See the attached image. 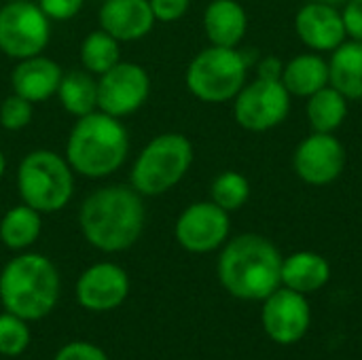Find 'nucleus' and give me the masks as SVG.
Listing matches in <instances>:
<instances>
[{"instance_id":"9","label":"nucleus","mask_w":362,"mask_h":360,"mask_svg":"<svg viewBox=\"0 0 362 360\" xmlns=\"http://www.w3.org/2000/svg\"><path fill=\"white\" fill-rule=\"evenodd\" d=\"M291 98L280 79L257 76L233 98V117L238 125L248 132H269L286 121Z\"/></svg>"},{"instance_id":"12","label":"nucleus","mask_w":362,"mask_h":360,"mask_svg":"<svg viewBox=\"0 0 362 360\" xmlns=\"http://www.w3.org/2000/svg\"><path fill=\"white\" fill-rule=\"evenodd\" d=\"M348 155L344 144L333 134L318 132H312L308 138H303L293 155L295 174L312 187L335 182L341 176Z\"/></svg>"},{"instance_id":"35","label":"nucleus","mask_w":362,"mask_h":360,"mask_svg":"<svg viewBox=\"0 0 362 360\" xmlns=\"http://www.w3.org/2000/svg\"><path fill=\"white\" fill-rule=\"evenodd\" d=\"M318 2H325V4H331V6H339V4H346L348 0H318Z\"/></svg>"},{"instance_id":"18","label":"nucleus","mask_w":362,"mask_h":360,"mask_svg":"<svg viewBox=\"0 0 362 360\" xmlns=\"http://www.w3.org/2000/svg\"><path fill=\"white\" fill-rule=\"evenodd\" d=\"M248 30L246 8L238 0H212L204 11V32L210 45L238 47Z\"/></svg>"},{"instance_id":"13","label":"nucleus","mask_w":362,"mask_h":360,"mask_svg":"<svg viewBox=\"0 0 362 360\" xmlns=\"http://www.w3.org/2000/svg\"><path fill=\"white\" fill-rule=\"evenodd\" d=\"M263 329L265 333L282 346L299 342L312 323V310L305 295L280 286L267 299H263Z\"/></svg>"},{"instance_id":"17","label":"nucleus","mask_w":362,"mask_h":360,"mask_svg":"<svg viewBox=\"0 0 362 360\" xmlns=\"http://www.w3.org/2000/svg\"><path fill=\"white\" fill-rule=\"evenodd\" d=\"M64 76L62 66L47 55H32L19 59L11 72L13 93L30 100L32 104L45 102L57 93L59 81Z\"/></svg>"},{"instance_id":"23","label":"nucleus","mask_w":362,"mask_h":360,"mask_svg":"<svg viewBox=\"0 0 362 360\" xmlns=\"http://www.w3.org/2000/svg\"><path fill=\"white\" fill-rule=\"evenodd\" d=\"M55 95L68 115L76 119L85 117L98 110V79L87 70L64 72Z\"/></svg>"},{"instance_id":"19","label":"nucleus","mask_w":362,"mask_h":360,"mask_svg":"<svg viewBox=\"0 0 362 360\" xmlns=\"http://www.w3.org/2000/svg\"><path fill=\"white\" fill-rule=\"evenodd\" d=\"M329 280L331 265L318 252L301 250L282 261V286L293 289L301 295L320 291Z\"/></svg>"},{"instance_id":"16","label":"nucleus","mask_w":362,"mask_h":360,"mask_svg":"<svg viewBox=\"0 0 362 360\" xmlns=\"http://www.w3.org/2000/svg\"><path fill=\"white\" fill-rule=\"evenodd\" d=\"M98 23L119 42H134L148 36L157 19L148 0H102Z\"/></svg>"},{"instance_id":"30","label":"nucleus","mask_w":362,"mask_h":360,"mask_svg":"<svg viewBox=\"0 0 362 360\" xmlns=\"http://www.w3.org/2000/svg\"><path fill=\"white\" fill-rule=\"evenodd\" d=\"M85 0H38V6L51 21H70L74 19Z\"/></svg>"},{"instance_id":"14","label":"nucleus","mask_w":362,"mask_h":360,"mask_svg":"<svg viewBox=\"0 0 362 360\" xmlns=\"http://www.w3.org/2000/svg\"><path fill=\"white\" fill-rule=\"evenodd\" d=\"M74 295L78 306L89 312L117 310L129 295V276L117 263H93L78 276Z\"/></svg>"},{"instance_id":"24","label":"nucleus","mask_w":362,"mask_h":360,"mask_svg":"<svg viewBox=\"0 0 362 360\" xmlns=\"http://www.w3.org/2000/svg\"><path fill=\"white\" fill-rule=\"evenodd\" d=\"M348 102L350 100L331 85L310 95L305 104V115H308L312 132L335 134L348 117Z\"/></svg>"},{"instance_id":"6","label":"nucleus","mask_w":362,"mask_h":360,"mask_svg":"<svg viewBox=\"0 0 362 360\" xmlns=\"http://www.w3.org/2000/svg\"><path fill=\"white\" fill-rule=\"evenodd\" d=\"M17 191L25 206L40 214L64 210L74 195V172L64 155L36 149L17 168Z\"/></svg>"},{"instance_id":"8","label":"nucleus","mask_w":362,"mask_h":360,"mask_svg":"<svg viewBox=\"0 0 362 360\" xmlns=\"http://www.w3.org/2000/svg\"><path fill=\"white\" fill-rule=\"evenodd\" d=\"M51 40V19L32 0L0 6V51L11 59L40 55Z\"/></svg>"},{"instance_id":"2","label":"nucleus","mask_w":362,"mask_h":360,"mask_svg":"<svg viewBox=\"0 0 362 360\" xmlns=\"http://www.w3.org/2000/svg\"><path fill=\"white\" fill-rule=\"evenodd\" d=\"M284 257L274 242L259 233H242L223 244L218 280L235 299L263 301L282 286Z\"/></svg>"},{"instance_id":"1","label":"nucleus","mask_w":362,"mask_h":360,"mask_svg":"<svg viewBox=\"0 0 362 360\" xmlns=\"http://www.w3.org/2000/svg\"><path fill=\"white\" fill-rule=\"evenodd\" d=\"M146 223L144 197L132 185H106L91 191L78 208L85 242L102 252L132 248Z\"/></svg>"},{"instance_id":"29","label":"nucleus","mask_w":362,"mask_h":360,"mask_svg":"<svg viewBox=\"0 0 362 360\" xmlns=\"http://www.w3.org/2000/svg\"><path fill=\"white\" fill-rule=\"evenodd\" d=\"M53 360H108L106 352L89 342H70L62 346Z\"/></svg>"},{"instance_id":"20","label":"nucleus","mask_w":362,"mask_h":360,"mask_svg":"<svg viewBox=\"0 0 362 360\" xmlns=\"http://www.w3.org/2000/svg\"><path fill=\"white\" fill-rule=\"evenodd\" d=\"M329 85L348 100H362V40H344L331 51Z\"/></svg>"},{"instance_id":"36","label":"nucleus","mask_w":362,"mask_h":360,"mask_svg":"<svg viewBox=\"0 0 362 360\" xmlns=\"http://www.w3.org/2000/svg\"><path fill=\"white\" fill-rule=\"evenodd\" d=\"M6 2H11V0H6Z\"/></svg>"},{"instance_id":"34","label":"nucleus","mask_w":362,"mask_h":360,"mask_svg":"<svg viewBox=\"0 0 362 360\" xmlns=\"http://www.w3.org/2000/svg\"><path fill=\"white\" fill-rule=\"evenodd\" d=\"M4 172H6V157H4V151L0 149V178L4 176Z\"/></svg>"},{"instance_id":"32","label":"nucleus","mask_w":362,"mask_h":360,"mask_svg":"<svg viewBox=\"0 0 362 360\" xmlns=\"http://www.w3.org/2000/svg\"><path fill=\"white\" fill-rule=\"evenodd\" d=\"M346 34L352 40H362V0H348L341 8Z\"/></svg>"},{"instance_id":"26","label":"nucleus","mask_w":362,"mask_h":360,"mask_svg":"<svg viewBox=\"0 0 362 360\" xmlns=\"http://www.w3.org/2000/svg\"><path fill=\"white\" fill-rule=\"evenodd\" d=\"M250 197V182L244 174L227 170L221 172L210 187V199L221 206L223 210H227L229 214L244 208L246 202Z\"/></svg>"},{"instance_id":"10","label":"nucleus","mask_w":362,"mask_h":360,"mask_svg":"<svg viewBox=\"0 0 362 360\" xmlns=\"http://www.w3.org/2000/svg\"><path fill=\"white\" fill-rule=\"evenodd\" d=\"M151 95L148 72L134 62H119L98 76V110L117 119L140 110Z\"/></svg>"},{"instance_id":"7","label":"nucleus","mask_w":362,"mask_h":360,"mask_svg":"<svg viewBox=\"0 0 362 360\" xmlns=\"http://www.w3.org/2000/svg\"><path fill=\"white\" fill-rule=\"evenodd\" d=\"M248 59L238 47L210 45L202 49L185 72L187 89L206 104H225L246 85Z\"/></svg>"},{"instance_id":"11","label":"nucleus","mask_w":362,"mask_h":360,"mask_svg":"<svg viewBox=\"0 0 362 360\" xmlns=\"http://www.w3.org/2000/svg\"><path fill=\"white\" fill-rule=\"evenodd\" d=\"M231 231L229 212L212 199L187 206L174 225L176 242L193 255H206L221 248Z\"/></svg>"},{"instance_id":"27","label":"nucleus","mask_w":362,"mask_h":360,"mask_svg":"<svg viewBox=\"0 0 362 360\" xmlns=\"http://www.w3.org/2000/svg\"><path fill=\"white\" fill-rule=\"evenodd\" d=\"M30 346V329L28 320L2 312L0 314V354L15 359L21 356Z\"/></svg>"},{"instance_id":"28","label":"nucleus","mask_w":362,"mask_h":360,"mask_svg":"<svg viewBox=\"0 0 362 360\" xmlns=\"http://www.w3.org/2000/svg\"><path fill=\"white\" fill-rule=\"evenodd\" d=\"M34 104L17 93H11L0 104V125L6 132H21L32 123Z\"/></svg>"},{"instance_id":"33","label":"nucleus","mask_w":362,"mask_h":360,"mask_svg":"<svg viewBox=\"0 0 362 360\" xmlns=\"http://www.w3.org/2000/svg\"><path fill=\"white\" fill-rule=\"evenodd\" d=\"M282 70H284V64L278 57L267 55V57L261 59L257 76H261V79H280L282 81Z\"/></svg>"},{"instance_id":"3","label":"nucleus","mask_w":362,"mask_h":360,"mask_svg":"<svg viewBox=\"0 0 362 360\" xmlns=\"http://www.w3.org/2000/svg\"><path fill=\"white\" fill-rule=\"evenodd\" d=\"M129 155V134L121 119L93 110L78 117L66 140L72 172L91 180L112 176Z\"/></svg>"},{"instance_id":"15","label":"nucleus","mask_w":362,"mask_h":360,"mask_svg":"<svg viewBox=\"0 0 362 360\" xmlns=\"http://www.w3.org/2000/svg\"><path fill=\"white\" fill-rule=\"evenodd\" d=\"M295 32L299 40L316 53H331L348 40L341 11L318 0H312L299 8L295 17Z\"/></svg>"},{"instance_id":"22","label":"nucleus","mask_w":362,"mask_h":360,"mask_svg":"<svg viewBox=\"0 0 362 360\" xmlns=\"http://www.w3.org/2000/svg\"><path fill=\"white\" fill-rule=\"evenodd\" d=\"M42 231V214L34 208L25 206L23 202L19 206H13L4 212L0 219V242L15 252H23L30 246L36 244Z\"/></svg>"},{"instance_id":"5","label":"nucleus","mask_w":362,"mask_h":360,"mask_svg":"<svg viewBox=\"0 0 362 360\" xmlns=\"http://www.w3.org/2000/svg\"><path fill=\"white\" fill-rule=\"evenodd\" d=\"M193 144L185 134L165 132L148 140L136 155L129 185L142 197H157L172 191L191 170Z\"/></svg>"},{"instance_id":"4","label":"nucleus","mask_w":362,"mask_h":360,"mask_svg":"<svg viewBox=\"0 0 362 360\" xmlns=\"http://www.w3.org/2000/svg\"><path fill=\"white\" fill-rule=\"evenodd\" d=\"M62 293L57 267L40 252H19L0 272V303L4 312L28 323L49 316Z\"/></svg>"},{"instance_id":"25","label":"nucleus","mask_w":362,"mask_h":360,"mask_svg":"<svg viewBox=\"0 0 362 360\" xmlns=\"http://www.w3.org/2000/svg\"><path fill=\"white\" fill-rule=\"evenodd\" d=\"M81 64L87 72L100 76L121 62V42L102 28L89 32L81 42Z\"/></svg>"},{"instance_id":"21","label":"nucleus","mask_w":362,"mask_h":360,"mask_svg":"<svg viewBox=\"0 0 362 360\" xmlns=\"http://www.w3.org/2000/svg\"><path fill=\"white\" fill-rule=\"evenodd\" d=\"M282 83L291 95L310 98L329 85V62L318 53H301L284 64Z\"/></svg>"},{"instance_id":"31","label":"nucleus","mask_w":362,"mask_h":360,"mask_svg":"<svg viewBox=\"0 0 362 360\" xmlns=\"http://www.w3.org/2000/svg\"><path fill=\"white\" fill-rule=\"evenodd\" d=\"M153 15L161 23H174L182 19L191 6V0H148Z\"/></svg>"}]
</instances>
